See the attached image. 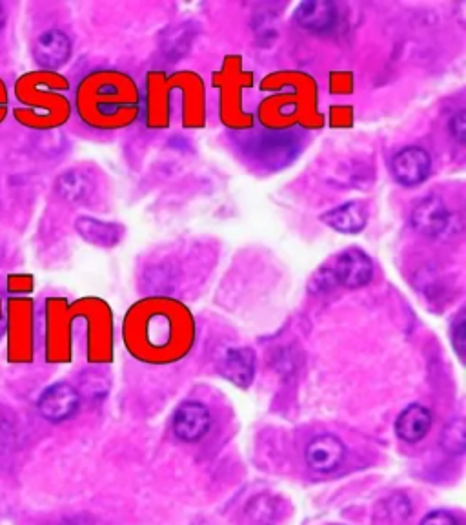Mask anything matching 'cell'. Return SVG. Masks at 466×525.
Returning a JSON list of instances; mask_svg holds the SVG:
<instances>
[{
    "label": "cell",
    "mask_w": 466,
    "mask_h": 525,
    "mask_svg": "<svg viewBox=\"0 0 466 525\" xmlns=\"http://www.w3.org/2000/svg\"><path fill=\"white\" fill-rule=\"evenodd\" d=\"M61 79L53 72H33L15 83L17 101L26 108L15 110V119L28 128L46 130L62 123L61 99L51 95L48 88L61 86Z\"/></svg>",
    "instance_id": "cell-1"
},
{
    "label": "cell",
    "mask_w": 466,
    "mask_h": 525,
    "mask_svg": "<svg viewBox=\"0 0 466 525\" xmlns=\"http://www.w3.org/2000/svg\"><path fill=\"white\" fill-rule=\"evenodd\" d=\"M325 268L334 285H341L346 289L365 287L374 276L372 259L359 248H348L345 252H341L339 256H335L334 263Z\"/></svg>",
    "instance_id": "cell-2"
},
{
    "label": "cell",
    "mask_w": 466,
    "mask_h": 525,
    "mask_svg": "<svg viewBox=\"0 0 466 525\" xmlns=\"http://www.w3.org/2000/svg\"><path fill=\"white\" fill-rule=\"evenodd\" d=\"M81 407V394L66 381L53 383L42 391L37 400V411L46 422L62 423L73 418Z\"/></svg>",
    "instance_id": "cell-3"
},
{
    "label": "cell",
    "mask_w": 466,
    "mask_h": 525,
    "mask_svg": "<svg viewBox=\"0 0 466 525\" xmlns=\"http://www.w3.org/2000/svg\"><path fill=\"white\" fill-rule=\"evenodd\" d=\"M210 425V411L199 402L183 403L173 416V433L181 442H199L210 431Z\"/></svg>",
    "instance_id": "cell-4"
},
{
    "label": "cell",
    "mask_w": 466,
    "mask_h": 525,
    "mask_svg": "<svg viewBox=\"0 0 466 525\" xmlns=\"http://www.w3.org/2000/svg\"><path fill=\"white\" fill-rule=\"evenodd\" d=\"M345 456V443L334 434L317 436L306 447V464L315 473H334L345 462Z\"/></svg>",
    "instance_id": "cell-5"
},
{
    "label": "cell",
    "mask_w": 466,
    "mask_h": 525,
    "mask_svg": "<svg viewBox=\"0 0 466 525\" xmlns=\"http://www.w3.org/2000/svg\"><path fill=\"white\" fill-rule=\"evenodd\" d=\"M432 168V159L423 148L408 146L392 159V175L399 185L416 186L425 181Z\"/></svg>",
    "instance_id": "cell-6"
},
{
    "label": "cell",
    "mask_w": 466,
    "mask_h": 525,
    "mask_svg": "<svg viewBox=\"0 0 466 525\" xmlns=\"http://www.w3.org/2000/svg\"><path fill=\"white\" fill-rule=\"evenodd\" d=\"M35 62L44 72L59 70L71 57L70 37L61 30H48L42 33L33 46Z\"/></svg>",
    "instance_id": "cell-7"
},
{
    "label": "cell",
    "mask_w": 466,
    "mask_h": 525,
    "mask_svg": "<svg viewBox=\"0 0 466 525\" xmlns=\"http://www.w3.org/2000/svg\"><path fill=\"white\" fill-rule=\"evenodd\" d=\"M8 340H10V358L19 360L28 352L31 336V301L30 299L11 298L8 301Z\"/></svg>",
    "instance_id": "cell-8"
},
{
    "label": "cell",
    "mask_w": 466,
    "mask_h": 525,
    "mask_svg": "<svg viewBox=\"0 0 466 525\" xmlns=\"http://www.w3.org/2000/svg\"><path fill=\"white\" fill-rule=\"evenodd\" d=\"M448 223H450V214L441 197H425L412 210V225L423 236H441L448 227Z\"/></svg>",
    "instance_id": "cell-9"
},
{
    "label": "cell",
    "mask_w": 466,
    "mask_h": 525,
    "mask_svg": "<svg viewBox=\"0 0 466 525\" xmlns=\"http://www.w3.org/2000/svg\"><path fill=\"white\" fill-rule=\"evenodd\" d=\"M321 221L341 234H359L368 223V210L363 203L352 201L328 210Z\"/></svg>",
    "instance_id": "cell-10"
},
{
    "label": "cell",
    "mask_w": 466,
    "mask_h": 525,
    "mask_svg": "<svg viewBox=\"0 0 466 525\" xmlns=\"http://www.w3.org/2000/svg\"><path fill=\"white\" fill-rule=\"evenodd\" d=\"M430 427H432V414L419 403L408 405L405 411L397 416L396 433L403 442H421L430 431Z\"/></svg>",
    "instance_id": "cell-11"
},
{
    "label": "cell",
    "mask_w": 466,
    "mask_h": 525,
    "mask_svg": "<svg viewBox=\"0 0 466 525\" xmlns=\"http://www.w3.org/2000/svg\"><path fill=\"white\" fill-rule=\"evenodd\" d=\"M295 21L306 30L325 33L334 28L335 21H337V10L332 2H325V0L303 2L295 11Z\"/></svg>",
    "instance_id": "cell-12"
},
{
    "label": "cell",
    "mask_w": 466,
    "mask_h": 525,
    "mask_svg": "<svg viewBox=\"0 0 466 525\" xmlns=\"http://www.w3.org/2000/svg\"><path fill=\"white\" fill-rule=\"evenodd\" d=\"M77 234L95 247L112 248L121 241L122 228L95 217L82 216L75 221Z\"/></svg>",
    "instance_id": "cell-13"
},
{
    "label": "cell",
    "mask_w": 466,
    "mask_h": 525,
    "mask_svg": "<svg viewBox=\"0 0 466 525\" xmlns=\"http://www.w3.org/2000/svg\"><path fill=\"white\" fill-rule=\"evenodd\" d=\"M221 371L228 380L239 387L252 385L255 376L254 352L241 347L228 350L221 361Z\"/></svg>",
    "instance_id": "cell-14"
},
{
    "label": "cell",
    "mask_w": 466,
    "mask_h": 525,
    "mask_svg": "<svg viewBox=\"0 0 466 525\" xmlns=\"http://www.w3.org/2000/svg\"><path fill=\"white\" fill-rule=\"evenodd\" d=\"M55 190L64 201L77 203V201H82L92 194L93 185L88 175L82 174L79 170H68V172L59 175V179L55 183Z\"/></svg>",
    "instance_id": "cell-15"
},
{
    "label": "cell",
    "mask_w": 466,
    "mask_h": 525,
    "mask_svg": "<svg viewBox=\"0 0 466 525\" xmlns=\"http://www.w3.org/2000/svg\"><path fill=\"white\" fill-rule=\"evenodd\" d=\"M246 515L254 525H274L281 516V500L274 496H255L246 505Z\"/></svg>",
    "instance_id": "cell-16"
},
{
    "label": "cell",
    "mask_w": 466,
    "mask_h": 525,
    "mask_svg": "<svg viewBox=\"0 0 466 525\" xmlns=\"http://www.w3.org/2000/svg\"><path fill=\"white\" fill-rule=\"evenodd\" d=\"M441 445L450 454H463L466 447L465 420L457 418L454 422L448 423L443 431Z\"/></svg>",
    "instance_id": "cell-17"
},
{
    "label": "cell",
    "mask_w": 466,
    "mask_h": 525,
    "mask_svg": "<svg viewBox=\"0 0 466 525\" xmlns=\"http://www.w3.org/2000/svg\"><path fill=\"white\" fill-rule=\"evenodd\" d=\"M379 515L388 518L390 522H399L412 515V504L405 496H390L379 505Z\"/></svg>",
    "instance_id": "cell-18"
},
{
    "label": "cell",
    "mask_w": 466,
    "mask_h": 525,
    "mask_svg": "<svg viewBox=\"0 0 466 525\" xmlns=\"http://www.w3.org/2000/svg\"><path fill=\"white\" fill-rule=\"evenodd\" d=\"M6 287L11 294H30L33 290V279L26 274H11L6 281Z\"/></svg>",
    "instance_id": "cell-19"
},
{
    "label": "cell",
    "mask_w": 466,
    "mask_h": 525,
    "mask_svg": "<svg viewBox=\"0 0 466 525\" xmlns=\"http://www.w3.org/2000/svg\"><path fill=\"white\" fill-rule=\"evenodd\" d=\"M419 525H457V520L446 511H432L421 520Z\"/></svg>",
    "instance_id": "cell-20"
},
{
    "label": "cell",
    "mask_w": 466,
    "mask_h": 525,
    "mask_svg": "<svg viewBox=\"0 0 466 525\" xmlns=\"http://www.w3.org/2000/svg\"><path fill=\"white\" fill-rule=\"evenodd\" d=\"M450 130H452V135L456 137L459 143H465V112H459V114H456L454 117H452V121H450Z\"/></svg>",
    "instance_id": "cell-21"
},
{
    "label": "cell",
    "mask_w": 466,
    "mask_h": 525,
    "mask_svg": "<svg viewBox=\"0 0 466 525\" xmlns=\"http://www.w3.org/2000/svg\"><path fill=\"white\" fill-rule=\"evenodd\" d=\"M8 110H10V95L6 84L0 79V123H4V119L8 117Z\"/></svg>",
    "instance_id": "cell-22"
},
{
    "label": "cell",
    "mask_w": 466,
    "mask_h": 525,
    "mask_svg": "<svg viewBox=\"0 0 466 525\" xmlns=\"http://www.w3.org/2000/svg\"><path fill=\"white\" fill-rule=\"evenodd\" d=\"M4 22H6V13H4V8L0 6V30H2V26H4Z\"/></svg>",
    "instance_id": "cell-23"
},
{
    "label": "cell",
    "mask_w": 466,
    "mask_h": 525,
    "mask_svg": "<svg viewBox=\"0 0 466 525\" xmlns=\"http://www.w3.org/2000/svg\"><path fill=\"white\" fill-rule=\"evenodd\" d=\"M0 310H2V307H0Z\"/></svg>",
    "instance_id": "cell-24"
}]
</instances>
